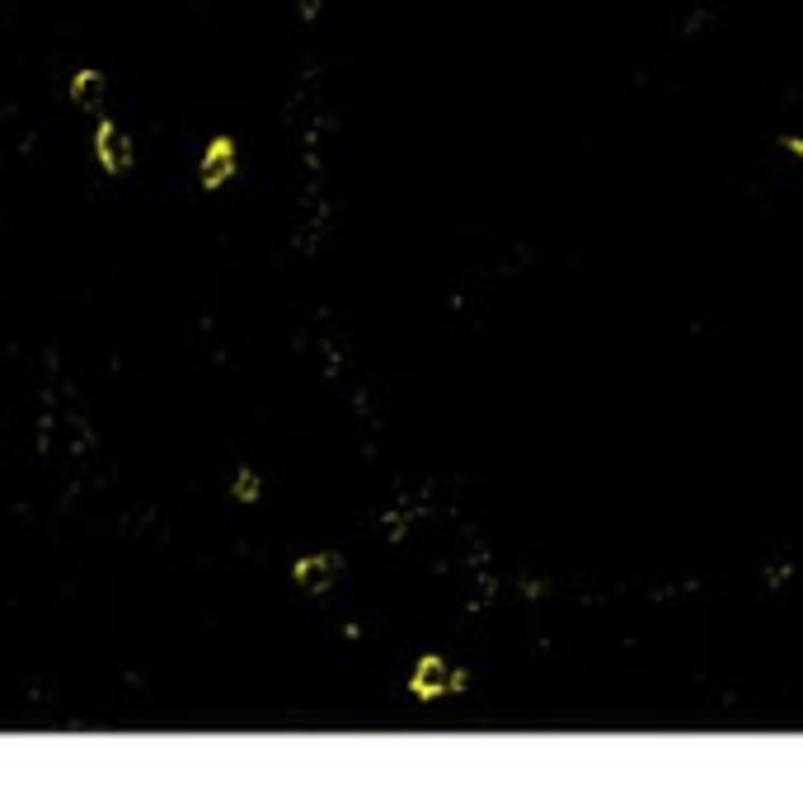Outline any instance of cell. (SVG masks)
I'll return each mask as SVG.
<instances>
[{"instance_id": "cell-4", "label": "cell", "mask_w": 803, "mask_h": 808, "mask_svg": "<svg viewBox=\"0 0 803 808\" xmlns=\"http://www.w3.org/2000/svg\"><path fill=\"white\" fill-rule=\"evenodd\" d=\"M334 574H339V555H306V560H296V569H292V578L306 592H325L329 583H334Z\"/></svg>"}, {"instance_id": "cell-2", "label": "cell", "mask_w": 803, "mask_h": 808, "mask_svg": "<svg viewBox=\"0 0 803 808\" xmlns=\"http://www.w3.org/2000/svg\"><path fill=\"white\" fill-rule=\"evenodd\" d=\"M94 156H99V165L109 174H127L132 170V141H127V132L118 123H104L94 127Z\"/></svg>"}, {"instance_id": "cell-5", "label": "cell", "mask_w": 803, "mask_h": 808, "mask_svg": "<svg viewBox=\"0 0 803 808\" xmlns=\"http://www.w3.org/2000/svg\"><path fill=\"white\" fill-rule=\"evenodd\" d=\"M104 94H109V80H104V71L85 66V71H76V76H71V99H76L80 109H99V104H104Z\"/></svg>"}, {"instance_id": "cell-3", "label": "cell", "mask_w": 803, "mask_h": 808, "mask_svg": "<svg viewBox=\"0 0 803 808\" xmlns=\"http://www.w3.org/2000/svg\"><path fill=\"white\" fill-rule=\"evenodd\" d=\"M409 686H414V696L437 700V696H451L456 686H465V677L461 672H447L442 658H423V663L414 668V677H409Z\"/></svg>"}, {"instance_id": "cell-1", "label": "cell", "mask_w": 803, "mask_h": 808, "mask_svg": "<svg viewBox=\"0 0 803 808\" xmlns=\"http://www.w3.org/2000/svg\"><path fill=\"white\" fill-rule=\"evenodd\" d=\"M198 179L202 188H221V184H231L235 170H240V151H235V141L231 137H212L207 141V151H202V165H198Z\"/></svg>"}, {"instance_id": "cell-6", "label": "cell", "mask_w": 803, "mask_h": 808, "mask_svg": "<svg viewBox=\"0 0 803 808\" xmlns=\"http://www.w3.org/2000/svg\"><path fill=\"white\" fill-rule=\"evenodd\" d=\"M259 489H263V484H259V470H240V475H235V489H231V494L235 498H240V503H254V498H259Z\"/></svg>"}, {"instance_id": "cell-7", "label": "cell", "mask_w": 803, "mask_h": 808, "mask_svg": "<svg viewBox=\"0 0 803 808\" xmlns=\"http://www.w3.org/2000/svg\"><path fill=\"white\" fill-rule=\"evenodd\" d=\"M785 151H789V156H799V160H803V137H785Z\"/></svg>"}]
</instances>
